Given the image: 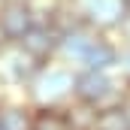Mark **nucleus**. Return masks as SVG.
<instances>
[{"instance_id": "1", "label": "nucleus", "mask_w": 130, "mask_h": 130, "mask_svg": "<svg viewBox=\"0 0 130 130\" xmlns=\"http://www.w3.org/2000/svg\"><path fill=\"white\" fill-rule=\"evenodd\" d=\"M73 79H76L73 67L61 64V61L45 64L36 73V79L24 88V97L33 106H67L73 100Z\"/></svg>"}, {"instance_id": "2", "label": "nucleus", "mask_w": 130, "mask_h": 130, "mask_svg": "<svg viewBox=\"0 0 130 130\" xmlns=\"http://www.w3.org/2000/svg\"><path fill=\"white\" fill-rule=\"evenodd\" d=\"M124 94V82L118 79V73H103V70H76L73 79V100L91 106V109H103L118 103Z\"/></svg>"}, {"instance_id": "3", "label": "nucleus", "mask_w": 130, "mask_h": 130, "mask_svg": "<svg viewBox=\"0 0 130 130\" xmlns=\"http://www.w3.org/2000/svg\"><path fill=\"white\" fill-rule=\"evenodd\" d=\"M45 64L33 61L27 52H21L18 45H6L0 52V91L9 94V91H18L24 94V88L36 79V73Z\"/></svg>"}, {"instance_id": "4", "label": "nucleus", "mask_w": 130, "mask_h": 130, "mask_svg": "<svg viewBox=\"0 0 130 130\" xmlns=\"http://www.w3.org/2000/svg\"><path fill=\"white\" fill-rule=\"evenodd\" d=\"M76 9L82 21L97 33H118V27L127 18V9L121 0H76Z\"/></svg>"}, {"instance_id": "5", "label": "nucleus", "mask_w": 130, "mask_h": 130, "mask_svg": "<svg viewBox=\"0 0 130 130\" xmlns=\"http://www.w3.org/2000/svg\"><path fill=\"white\" fill-rule=\"evenodd\" d=\"M61 39H64V33L58 30L52 21H36L30 30L24 33V39L15 42V45L21 52H27L39 64H55L61 58Z\"/></svg>"}, {"instance_id": "6", "label": "nucleus", "mask_w": 130, "mask_h": 130, "mask_svg": "<svg viewBox=\"0 0 130 130\" xmlns=\"http://www.w3.org/2000/svg\"><path fill=\"white\" fill-rule=\"evenodd\" d=\"M36 24V6L33 0H3L0 3V30L15 45L24 39V33Z\"/></svg>"}, {"instance_id": "7", "label": "nucleus", "mask_w": 130, "mask_h": 130, "mask_svg": "<svg viewBox=\"0 0 130 130\" xmlns=\"http://www.w3.org/2000/svg\"><path fill=\"white\" fill-rule=\"evenodd\" d=\"M33 106L24 94L0 91V130H33Z\"/></svg>"}, {"instance_id": "8", "label": "nucleus", "mask_w": 130, "mask_h": 130, "mask_svg": "<svg viewBox=\"0 0 130 130\" xmlns=\"http://www.w3.org/2000/svg\"><path fill=\"white\" fill-rule=\"evenodd\" d=\"M118 55H121V42H118L112 33H97L79 70H103V73H115Z\"/></svg>"}, {"instance_id": "9", "label": "nucleus", "mask_w": 130, "mask_h": 130, "mask_svg": "<svg viewBox=\"0 0 130 130\" xmlns=\"http://www.w3.org/2000/svg\"><path fill=\"white\" fill-rule=\"evenodd\" d=\"M94 130H130V112L121 106V100H118V103H112V106L97 109Z\"/></svg>"}, {"instance_id": "10", "label": "nucleus", "mask_w": 130, "mask_h": 130, "mask_svg": "<svg viewBox=\"0 0 130 130\" xmlns=\"http://www.w3.org/2000/svg\"><path fill=\"white\" fill-rule=\"evenodd\" d=\"M33 130H73L67 121L64 106H36L33 112Z\"/></svg>"}, {"instance_id": "11", "label": "nucleus", "mask_w": 130, "mask_h": 130, "mask_svg": "<svg viewBox=\"0 0 130 130\" xmlns=\"http://www.w3.org/2000/svg\"><path fill=\"white\" fill-rule=\"evenodd\" d=\"M64 112H67V121H70L73 130H94L97 109H91V106H85V103H79V100H70L64 106Z\"/></svg>"}, {"instance_id": "12", "label": "nucleus", "mask_w": 130, "mask_h": 130, "mask_svg": "<svg viewBox=\"0 0 130 130\" xmlns=\"http://www.w3.org/2000/svg\"><path fill=\"white\" fill-rule=\"evenodd\" d=\"M115 73H118V79L124 82V88H130V45H121V55H118Z\"/></svg>"}, {"instance_id": "13", "label": "nucleus", "mask_w": 130, "mask_h": 130, "mask_svg": "<svg viewBox=\"0 0 130 130\" xmlns=\"http://www.w3.org/2000/svg\"><path fill=\"white\" fill-rule=\"evenodd\" d=\"M118 42L121 45H130V15L124 18V24L118 27Z\"/></svg>"}, {"instance_id": "14", "label": "nucleus", "mask_w": 130, "mask_h": 130, "mask_svg": "<svg viewBox=\"0 0 130 130\" xmlns=\"http://www.w3.org/2000/svg\"><path fill=\"white\" fill-rule=\"evenodd\" d=\"M121 106L130 112V88H124V94H121Z\"/></svg>"}, {"instance_id": "15", "label": "nucleus", "mask_w": 130, "mask_h": 130, "mask_svg": "<svg viewBox=\"0 0 130 130\" xmlns=\"http://www.w3.org/2000/svg\"><path fill=\"white\" fill-rule=\"evenodd\" d=\"M6 45H12V42H9V39H6V33L0 30V52H3V48H6Z\"/></svg>"}, {"instance_id": "16", "label": "nucleus", "mask_w": 130, "mask_h": 130, "mask_svg": "<svg viewBox=\"0 0 130 130\" xmlns=\"http://www.w3.org/2000/svg\"><path fill=\"white\" fill-rule=\"evenodd\" d=\"M121 3H124V9H127V15H130V0H121Z\"/></svg>"}]
</instances>
